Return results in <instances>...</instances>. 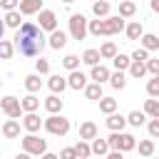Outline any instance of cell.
I'll use <instances>...</instances> for the list:
<instances>
[{"instance_id":"cell-1","label":"cell","mask_w":159,"mask_h":159,"mask_svg":"<svg viewBox=\"0 0 159 159\" xmlns=\"http://www.w3.org/2000/svg\"><path fill=\"white\" fill-rule=\"evenodd\" d=\"M45 30L40 27V25H35V22H22L17 30H15V47H17V52L20 55H25V57H37L40 52H42V47L47 45V37L42 35Z\"/></svg>"},{"instance_id":"cell-2","label":"cell","mask_w":159,"mask_h":159,"mask_svg":"<svg viewBox=\"0 0 159 159\" xmlns=\"http://www.w3.org/2000/svg\"><path fill=\"white\" fill-rule=\"evenodd\" d=\"M127 17L122 15H109V17H97V20H89V35L99 37V35H117L122 30H127Z\"/></svg>"},{"instance_id":"cell-3","label":"cell","mask_w":159,"mask_h":159,"mask_svg":"<svg viewBox=\"0 0 159 159\" xmlns=\"http://www.w3.org/2000/svg\"><path fill=\"white\" fill-rule=\"evenodd\" d=\"M107 142H109V147L117 149V152H132V149L137 147V139H134L132 134H127V132H112V134L107 137Z\"/></svg>"},{"instance_id":"cell-4","label":"cell","mask_w":159,"mask_h":159,"mask_svg":"<svg viewBox=\"0 0 159 159\" xmlns=\"http://www.w3.org/2000/svg\"><path fill=\"white\" fill-rule=\"evenodd\" d=\"M45 129L52 134V137H65L70 132V119L62 117V114H50L45 119Z\"/></svg>"},{"instance_id":"cell-5","label":"cell","mask_w":159,"mask_h":159,"mask_svg":"<svg viewBox=\"0 0 159 159\" xmlns=\"http://www.w3.org/2000/svg\"><path fill=\"white\" fill-rule=\"evenodd\" d=\"M87 32H89V20L84 15H80V12L70 15V35H72V40H84Z\"/></svg>"},{"instance_id":"cell-6","label":"cell","mask_w":159,"mask_h":159,"mask_svg":"<svg viewBox=\"0 0 159 159\" xmlns=\"http://www.w3.org/2000/svg\"><path fill=\"white\" fill-rule=\"evenodd\" d=\"M22 149L25 152H30L32 157H42L45 152H47V139H40L37 134H25L22 137Z\"/></svg>"},{"instance_id":"cell-7","label":"cell","mask_w":159,"mask_h":159,"mask_svg":"<svg viewBox=\"0 0 159 159\" xmlns=\"http://www.w3.org/2000/svg\"><path fill=\"white\" fill-rule=\"evenodd\" d=\"M0 109H2V114H5V117H10V119H20V114L25 112V109H22V99H17V97H12V94L2 97Z\"/></svg>"},{"instance_id":"cell-8","label":"cell","mask_w":159,"mask_h":159,"mask_svg":"<svg viewBox=\"0 0 159 159\" xmlns=\"http://www.w3.org/2000/svg\"><path fill=\"white\" fill-rule=\"evenodd\" d=\"M37 20H40V27L45 32H55L57 30V15L52 10H40L37 12Z\"/></svg>"},{"instance_id":"cell-9","label":"cell","mask_w":159,"mask_h":159,"mask_svg":"<svg viewBox=\"0 0 159 159\" xmlns=\"http://www.w3.org/2000/svg\"><path fill=\"white\" fill-rule=\"evenodd\" d=\"M47 87H50V92H52V94H62V92L70 87V82H67V77H62V75H50Z\"/></svg>"},{"instance_id":"cell-10","label":"cell","mask_w":159,"mask_h":159,"mask_svg":"<svg viewBox=\"0 0 159 159\" xmlns=\"http://www.w3.org/2000/svg\"><path fill=\"white\" fill-rule=\"evenodd\" d=\"M22 127H25L30 134H35V132H40V127H45V119H40L35 112H27V114L22 117Z\"/></svg>"},{"instance_id":"cell-11","label":"cell","mask_w":159,"mask_h":159,"mask_svg":"<svg viewBox=\"0 0 159 159\" xmlns=\"http://www.w3.org/2000/svg\"><path fill=\"white\" fill-rule=\"evenodd\" d=\"M87 80H89V77H87L84 72H80V70H72V72H70V77H67V82H70V89H77V92L87 87Z\"/></svg>"},{"instance_id":"cell-12","label":"cell","mask_w":159,"mask_h":159,"mask_svg":"<svg viewBox=\"0 0 159 159\" xmlns=\"http://www.w3.org/2000/svg\"><path fill=\"white\" fill-rule=\"evenodd\" d=\"M104 124H107V129H109V132H122L129 122H127V117H122V114H117V112H114V114H107V122H104Z\"/></svg>"},{"instance_id":"cell-13","label":"cell","mask_w":159,"mask_h":159,"mask_svg":"<svg viewBox=\"0 0 159 159\" xmlns=\"http://www.w3.org/2000/svg\"><path fill=\"white\" fill-rule=\"evenodd\" d=\"M2 137H5V139H17V137H20V122L7 117V119L2 122Z\"/></svg>"},{"instance_id":"cell-14","label":"cell","mask_w":159,"mask_h":159,"mask_svg":"<svg viewBox=\"0 0 159 159\" xmlns=\"http://www.w3.org/2000/svg\"><path fill=\"white\" fill-rule=\"evenodd\" d=\"M99 137V129H97V124L94 122H82L80 124V139H87V142H92V139H97Z\"/></svg>"},{"instance_id":"cell-15","label":"cell","mask_w":159,"mask_h":159,"mask_svg":"<svg viewBox=\"0 0 159 159\" xmlns=\"http://www.w3.org/2000/svg\"><path fill=\"white\" fill-rule=\"evenodd\" d=\"M22 15H37L42 7V0H20V7H17Z\"/></svg>"},{"instance_id":"cell-16","label":"cell","mask_w":159,"mask_h":159,"mask_svg":"<svg viewBox=\"0 0 159 159\" xmlns=\"http://www.w3.org/2000/svg\"><path fill=\"white\" fill-rule=\"evenodd\" d=\"M47 45H50L52 50H62V47L67 45V35H65L62 30H55V32H50V37H47Z\"/></svg>"},{"instance_id":"cell-17","label":"cell","mask_w":159,"mask_h":159,"mask_svg":"<svg viewBox=\"0 0 159 159\" xmlns=\"http://www.w3.org/2000/svg\"><path fill=\"white\" fill-rule=\"evenodd\" d=\"M109 77H112V72H109L104 65H94V67H92V72H89V80H94V82H99V84H102V82H107Z\"/></svg>"},{"instance_id":"cell-18","label":"cell","mask_w":159,"mask_h":159,"mask_svg":"<svg viewBox=\"0 0 159 159\" xmlns=\"http://www.w3.org/2000/svg\"><path fill=\"white\" fill-rule=\"evenodd\" d=\"M124 32H127V37H129V40H142L144 27H142V22H139V20H132V22L127 25V30H124Z\"/></svg>"},{"instance_id":"cell-19","label":"cell","mask_w":159,"mask_h":159,"mask_svg":"<svg viewBox=\"0 0 159 159\" xmlns=\"http://www.w3.org/2000/svg\"><path fill=\"white\" fill-rule=\"evenodd\" d=\"M45 109H47L50 114H60V112H62V99H60L57 94H50V97L45 99Z\"/></svg>"},{"instance_id":"cell-20","label":"cell","mask_w":159,"mask_h":159,"mask_svg":"<svg viewBox=\"0 0 159 159\" xmlns=\"http://www.w3.org/2000/svg\"><path fill=\"white\" fill-rule=\"evenodd\" d=\"M20 10H10V12H5V27H10V30H17L22 22H20Z\"/></svg>"},{"instance_id":"cell-21","label":"cell","mask_w":159,"mask_h":159,"mask_svg":"<svg viewBox=\"0 0 159 159\" xmlns=\"http://www.w3.org/2000/svg\"><path fill=\"white\" fill-rule=\"evenodd\" d=\"M99 60H102V52L99 50H84V55H82V62L84 65H89V67H94V65H99Z\"/></svg>"},{"instance_id":"cell-22","label":"cell","mask_w":159,"mask_h":159,"mask_svg":"<svg viewBox=\"0 0 159 159\" xmlns=\"http://www.w3.org/2000/svg\"><path fill=\"white\" fill-rule=\"evenodd\" d=\"M92 12L97 17H109V0H94L92 2Z\"/></svg>"},{"instance_id":"cell-23","label":"cell","mask_w":159,"mask_h":159,"mask_svg":"<svg viewBox=\"0 0 159 159\" xmlns=\"http://www.w3.org/2000/svg\"><path fill=\"white\" fill-rule=\"evenodd\" d=\"M144 112L152 117V119H159V97H152V99H144Z\"/></svg>"},{"instance_id":"cell-24","label":"cell","mask_w":159,"mask_h":159,"mask_svg":"<svg viewBox=\"0 0 159 159\" xmlns=\"http://www.w3.org/2000/svg\"><path fill=\"white\" fill-rule=\"evenodd\" d=\"M40 87H42V80H40L37 72L25 77V89H27V92H40Z\"/></svg>"},{"instance_id":"cell-25","label":"cell","mask_w":159,"mask_h":159,"mask_svg":"<svg viewBox=\"0 0 159 159\" xmlns=\"http://www.w3.org/2000/svg\"><path fill=\"white\" fill-rule=\"evenodd\" d=\"M84 97H87V99H97V102H99V99H102V84H99V82L87 84V87H84Z\"/></svg>"},{"instance_id":"cell-26","label":"cell","mask_w":159,"mask_h":159,"mask_svg":"<svg viewBox=\"0 0 159 159\" xmlns=\"http://www.w3.org/2000/svg\"><path fill=\"white\" fill-rule=\"evenodd\" d=\"M147 117H149V114H147V112H139V109H132V112H129V114H127V122H129V124H132V127H142V124H144V119H147Z\"/></svg>"},{"instance_id":"cell-27","label":"cell","mask_w":159,"mask_h":159,"mask_svg":"<svg viewBox=\"0 0 159 159\" xmlns=\"http://www.w3.org/2000/svg\"><path fill=\"white\" fill-rule=\"evenodd\" d=\"M109 149H112V147H109V142H107V139H99V137H97V139H92V154L102 157V154H107Z\"/></svg>"},{"instance_id":"cell-28","label":"cell","mask_w":159,"mask_h":159,"mask_svg":"<svg viewBox=\"0 0 159 159\" xmlns=\"http://www.w3.org/2000/svg\"><path fill=\"white\" fill-rule=\"evenodd\" d=\"M142 47L149 50V52H152V50H159V37L152 35V32H144V35H142Z\"/></svg>"},{"instance_id":"cell-29","label":"cell","mask_w":159,"mask_h":159,"mask_svg":"<svg viewBox=\"0 0 159 159\" xmlns=\"http://www.w3.org/2000/svg\"><path fill=\"white\" fill-rule=\"evenodd\" d=\"M134 12H137V2L134 0H122L119 2V15L122 17H132Z\"/></svg>"},{"instance_id":"cell-30","label":"cell","mask_w":159,"mask_h":159,"mask_svg":"<svg viewBox=\"0 0 159 159\" xmlns=\"http://www.w3.org/2000/svg\"><path fill=\"white\" fill-rule=\"evenodd\" d=\"M149 70H147V62H137V60H132V67H129V75L134 77V80H139V77H144Z\"/></svg>"},{"instance_id":"cell-31","label":"cell","mask_w":159,"mask_h":159,"mask_svg":"<svg viewBox=\"0 0 159 159\" xmlns=\"http://www.w3.org/2000/svg\"><path fill=\"white\" fill-rule=\"evenodd\" d=\"M109 84H112L114 89H124V87H127V75H124L122 70H117V72L109 77Z\"/></svg>"},{"instance_id":"cell-32","label":"cell","mask_w":159,"mask_h":159,"mask_svg":"<svg viewBox=\"0 0 159 159\" xmlns=\"http://www.w3.org/2000/svg\"><path fill=\"white\" fill-rule=\"evenodd\" d=\"M99 112H104V114H114V112H117V99H112V97H102V99H99Z\"/></svg>"},{"instance_id":"cell-33","label":"cell","mask_w":159,"mask_h":159,"mask_svg":"<svg viewBox=\"0 0 159 159\" xmlns=\"http://www.w3.org/2000/svg\"><path fill=\"white\" fill-rule=\"evenodd\" d=\"M75 149H77L80 159H89V157H92V144H89L87 139H80V142L75 144Z\"/></svg>"},{"instance_id":"cell-34","label":"cell","mask_w":159,"mask_h":159,"mask_svg":"<svg viewBox=\"0 0 159 159\" xmlns=\"http://www.w3.org/2000/svg\"><path fill=\"white\" fill-rule=\"evenodd\" d=\"M99 52H102V60H114L119 52H117V45L114 42H104L102 47H99Z\"/></svg>"},{"instance_id":"cell-35","label":"cell","mask_w":159,"mask_h":159,"mask_svg":"<svg viewBox=\"0 0 159 159\" xmlns=\"http://www.w3.org/2000/svg\"><path fill=\"white\" fill-rule=\"evenodd\" d=\"M37 107H40V99L35 97V92H30L27 97H22V109L25 112H35Z\"/></svg>"},{"instance_id":"cell-36","label":"cell","mask_w":159,"mask_h":159,"mask_svg":"<svg viewBox=\"0 0 159 159\" xmlns=\"http://www.w3.org/2000/svg\"><path fill=\"white\" fill-rule=\"evenodd\" d=\"M152 154H154V139H142L139 142V157L149 159Z\"/></svg>"},{"instance_id":"cell-37","label":"cell","mask_w":159,"mask_h":159,"mask_svg":"<svg viewBox=\"0 0 159 159\" xmlns=\"http://www.w3.org/2000/svg\"><path fill=\"white\" fill-rule=\"evenodd\" d=\"M15 50H17L15 42H10V40H0V55H2V60H10Z\"/></svg>"},{"instance_id":"cell-38","label":"cell","mask_w":159,"mask_h":159,"mask_svg":"<svg viewBox=\"0 0 159 159\" xmlns=\"http://www.w3.org/2000/svg\"><path fill=\"white\" fill-rule=\"evenodd\" d=\"M80 62H82V60H80L77 55H65V57H62V67H65V70H70V72H72V70H77V67H80Z\"/></svg>"},{"instance_id":"cell-39","label":"cell","mask_w":159,"mask_h":159,"mask_svg":"<svg viewBox=\"0 0 159 159\" xmlns=\"http://www.w3.org/2000/svg\"><path fill=\"white\" fill-rule=\"evenodd\" d=\"M112 62H114V67H117V70H122V72L132 67V57H127V55H122V52H119V55H117Z\"/></svg>"},{"instance_id":"cell-40","label":"cell","mask_w":159,"mask_h":159,"mask_svg":"<svg viewBox=\"0 0 159 159\" xmlns=\"http://www.w3.org/2000/svg\"><path fill=\"white\" fill-rule=\"evenodd\" d=\"M147 94L149 97H159V77H154V80L147 82Z\"/></svg>"},{"instance_id":"cell-41","label":"cell","mask_w":159,"mask_h":159,"mask_svg":"<svg viewBox=\"0 0 159 159\" xmlns=\"http://www.w3.org/2000/svg\"><path fill=\"white\" fill-rule=\"evenodd\" d=\"M132 60H137V62H147V60H149V50H144V47H137V50L132 52Z\"/></svg>"},{"instance_id":"cell-42","label":"cell","mask_w":159,"mask_h":159,"mask_svg":"<svg viewBox=\"0 0 159 159\" xmlns=\"http://www.w3.org/2000/svg\"><path fill=\"white\" fill-rule=\"evenodd\" d=\"M35 70H37V75H47L50 72V62L45 57H40V60H35Z\"/></svg>"},{"instance_id":"cell-43","label":"cell","mask_w":159,"mask_h":159,"mask_svg":"<svg viewBox=\"0 0 159 159\" xmlns=\"http://www.w3.org/2000/svg\"><path fill=\"white\" fill-rule=\"evenodd\" d=\"M60 159H80V154H77L75 147H65V149L60 152Z\"/></svg>"},{"instance_id":"cell-44","label":"cell","mask_w":159,"mask_h":159,"mask_svg":"<svg viewBox=\"0 0 159 159\" xmlns=\"http://www.w3.org/2000/svg\"><path fill=\"white\" fill-rule=\"evenodd\" d=\"M147 129H149V137H152V139H157V137H159V119H149Z\"/></svg>"},{"instance_id":"cell-45","label":"cell","mask_w":159,"mask_h":159,"mask_svg":"<svg viewBox=\"0 0 159 159\" xmlns=\"http://www.w3.org/2000/svg\"><path fill=\"white\" fill-rule=\"evenodd\" d=\"M0 5H2L5 12H10V10H17L20 7V0H0Z\"/></svg>"},{"instance_id":"cell-46","label":"cell","mask_w":159,"mask_h":159,"mask_svg":"<svg viewBox=\"0 0 159 159\" xmlns=\"http://www.w3.org/2000/svg\"><path fill=\"white\" fill-rule=\"evenodd\" d=\"M147 70L157 77V75H159V60H147Z\"/></svg>"},{"instance_id":"cell-47","label":"cell","mask_w":159,"mask_h":159,"mask_svg":"<svg viewBox=\"0 0 159 159\" xmlns=\"http://www.w3.org/2000/svg\"><path fill=\"white\" fill-rule=\"evenodd\" d=\"M107 159H124V152H117V149H112V152L107 154Z\"/></svg>"},{"instance_id":"cell-48","label":"cell","mask_w":159,"mask_h":159,"mask_svg":"<svg viewBox=\"0 0 159 159\" xmlns=\"http://www.w3.org/2000/svg\"><path fill=\"white\" fill-rule=\"evenodd\" d=\"M15 159H32V154H30V152H25V149H22V152H20V154H17V157H15Z\"/></svg>"},{"instance_id":"cell-49","label":"cell","mask_w":159,"mask_h":159,"mask_svg":"<svg viewBox=\"0 0 159 159\" xmlns=\"http://www.w3.org/2000/svg\"><path fill=\"white\" fill-rule=\"evenodd\" d=\"M40 159H60V157H57V154H52V152H45Z\"/></svg>"},{"instance_id":"cell-50","label":"cell","mask_w":159,"mask_h":159,"mask_svg":"<svg viewBox=\"0 0 159 159\" xmlns=\"http://www.w3.org/2000/svg\"><path fill=\"white\" fill-rule=\"evenodd\" d=\"M149 7H152L154 12H159V0H152V2H149Z\"/></svg>"},{"instance_id":"cell-51","label":"cell","mask_w":159,"mask_h":159,"mask_svg":"<svg viewBox=\"0 0 159 159\" xmlns=\"http://www.w3.org/2000/svg\"><path fill=\"white\" fill-rule=\"evenodd\" d=\"M62 2H65V5H70V2H75V0H62Z\"/></svg>"},{"instance_id":"cell-52","label":"cell","mask_w":159,"mask_h":159,"mask_svg":"<svg viewBox=\"0 0 159 159\" xmlns=\"http://www.w3.org/2000/svg\"><path fill=\"white\" fill-rule=\"evenodd\" d=\"M154 159H159V157H154Z\"/></svg>"},{"instance_id":"cell-53","label":"cell","mask_w":159,"mask_h":159,"mask_svg":"<svg viewBox=\"0 0 159 159\" xmlns=\"http://www.w3.org/2000/svg\"><path fill=\"white\" fill-rule=\"evenodd\" d=\"M157 77H159V75H157Z\"/></svg>"},{"instance_id":"cell-54","label":"cell","mask_w":159,"mask_h":159,"mask_svg":"<svg viewBox=\"0 0 159 159\" xmlns=\"http://www.w3.org/2000/svg\"><path fill=\"white\" fill-rule=\"evenodd\" d=\"M142 159H144V157H142Z\"/></svg>"}]
</instances>
